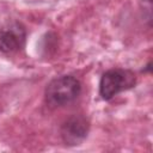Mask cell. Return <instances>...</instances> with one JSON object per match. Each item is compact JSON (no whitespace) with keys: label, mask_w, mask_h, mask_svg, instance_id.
Listing matches in <instances>:
<instances>
[{"label":"cell","mask_w":153,"mask_h":153,"mask_svg":"<svg viewBox=\"0 0 153 153\" xmlns=\"http://www.w3.org/2000/svg\"><path fill=\"white\" fill-rule=\"evenodd\" d=\"M136 81V74L131 69L111 68L100 78L99 96L104 100H110L118 93L135 87Z\"/></svg>","instance_id":"obj_2"},{"label":"cell","mask_w":153,"mask_h":153,"mask_svg":"<svg viewBox=\"0 0 153 153\" xmlns=\"http://www.w3.org/2000/svg\"><path fill=\"white\" fill-rule=\"evenodd\" d=\"M81 92V82L73 75L54 78L45 87L44 99L51 108H61L74 102Z\"/></svg>","instance_id":"obj_1"},{"label":"cell","mask_w":153,"mask_h":153,"mask_svg":"<svg viewBox=\"0 0 153 153\" xmlns=\"http://www.w3.org/2000/svg\"><path fill=\"white\" fill-rule=\"evenodd\" d=\"M90 121L84 115H73L68 117L61 126L60 134L62 141L67 146L80 145L88 134Z\"/></svg>","instance_id":"obj_4"},{"label":"cell","mask_w":153,"mask_h":153,"mask_svg":"<svg viewBox=\"0 0 153 153\" xmlns=\"http://www.w3.org/2000/svg\"><path fill=\"white\" fill-rule=\"evenodd\" d=\"M26 29L18 20H11L0 25V51L12 54L24 48Z\"/></svg>","instance_id":"obj_3"}]
</instances>
